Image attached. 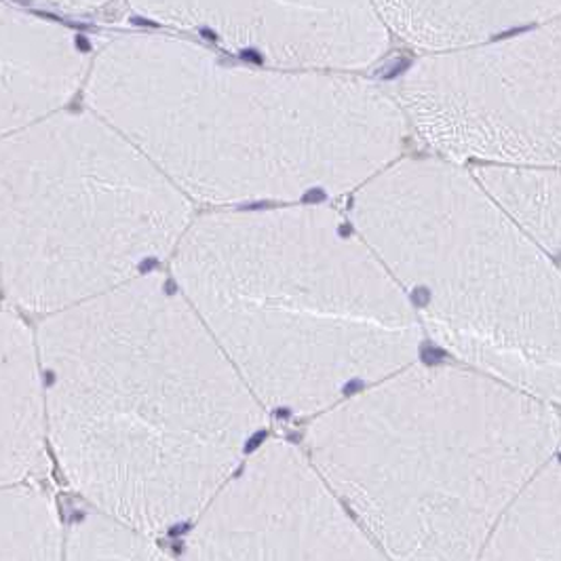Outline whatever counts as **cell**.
Masks as SVG:
<instances>
[{
	"mask_svg": "<svg viewBox=\"0 0 561 561\" xmlns=\"http://www.w3.org/2000/svg\"><path fill=\"white\" fill-rule=\"evenodd\" d=\"M36 342L64 478L150 538L197 519L268 419L161 271L47 317Z\"/></svg>",
	"mask_w": 561,
	"mask_h": 561,
	"instance_id": "cell-1",
	"label": "cell"
},
{
	"mask_svg": "<svg viewBox=\"0 0 561 561\" xmlns=\"http://www.w3.org/2000/svg\"><path fill=\"white\" fill-rule=\"evenodd\" d=\"M84 95L195 201L355 195L394 165L410 123L348 75L289 72L165 34H125L93 59Z\"/></svg>",
	"mask_w": 561,
	"mask_h": 561,
	"instance_id": "cell-2",
	"label": "cell"
},
{
	"mask_svg": "<svg viewBox=\"0 0 561 561\" xmlns=\"http://www.w3.org/2000/svg\"><path fill=\"white\" fill-rule=\"evenodd\" d=\"M171 271L266 412L317 419L419 362L408 298L328 203L203 216Z\"/></svg>",
	"mask_w": 561,
	"mask_h": 561,
	"instance_id": "cell-3",
	"label": "cell"
},
{
	"mask_svg": "<svg viewBox=\"0 0 561 561\" xmlns=\"http://www.w3.org/2000/svg\"><path fill=\"white\" fill-rule=\"evenodd\" d=\"M560 444L553 405L462 365H410L307 431L310 462L391 561H478Z\"/></svg>",
	"mask_w": 561,
	"mask_h": 561,
	"instance_id": "cell-4",
	"label": "cell"
},
{
	"mask_svg": "<svg viewBox=\"0 0 561 561\" xmlns=\"http://www.w3.org/2000/svg\"><path fill=\"white\" fill-rule=\"evenodd\" d=\"M369 250L462 367L561 405V271L471 169L408 159L353 195Z\"/></svg>",
	"mask_w": 561,
	"mask_h": 561,
	"instance_id": "cell-5",
	"label": "cell"
},
{
	"mask_svg": "<svg viewBox=\"0 0 561 561\" xmlns=\"http://www.w3.org/2000/svg\"><path fill=\"white\" fill-rule=\"evenodd\" d=\"M2 289L51 317L159 273L193 203L111 123L59 113L2 138Z\"/></svg>",
	"mask_w": 561,
	"mask_h": 561,
	"instance_id": "cell-6",
	"label": "cell"
},
{
	"mask_svg": "<svg viewBox=\"0 0 561 561\" xmlns=\"http://www.w3.org/2000/svg\"><path fill=\"white\" fill-rule=\"evenodd\" d=\"M393 98L444 161L561 173V15L478 49L424 56Z\"/></svg>",
	"mask_w": 561,
	"mask_h": 561,
	"instance_id": "cell-7",
	"label": "cell"
},
{
	"mask_svg": "<svg viewBox=\"0 0 561 561\" xmlns=\"http://www.w3.org/2000/svg\"><path fill=\"white\" fill-rule=\"evenodd\" d=\"M182 561H391L307 451L271 439L195 519Z\"/></svg>",
	"mask_w": 561,
	"mask_h": 561,
	"instance_id": "cell-8",
	"label": "cell"
},
{
	"mask_svg": "<svg viewBox=\"0 0 561 561\" xmlns=\"http://www.w3.org/2000/svg\"><path fill=\"white\" fill-rule=\"evenodd\" d=\"M131 11L275 70H359L387 54L376 2H134Z\"/></svg>",
	"mask_w": 561,
	"mask_h": 561,
	"instance_id": "cell-9",
	"label": "cell"
},
{
	"mask_svg": "<svg viewBox=\"0 0 561 561\" xmlns=\"http://www.w3.org/2000/svg\"><path fill=\"white\" fill-rule=\"evenodd\" d=\"M2 138L59 114L87 84L89 49L64 26L2 2L0 11Z\"/></svg>",
	"mask_w": 561,
	"mask_h": 561,
	"instance_id": "cell-10",
	"label": "cell"
},
{
	"mask_svg": "<svg viewBox=\"0 0 561 561\" xmlns=\"http://www.w3.org/2000/svg\"><path fill=\"white\" fill-rule=\"evenodd\" d=\"M0 319V479L9 488L47 478L51 442L38 342L9 302Z\"/></svg>",
	"mask_w": 561,
	"mask_h": 561,
	"instance_id": "cell-11",
	"label": "cell"
},
{
	"mask_svg": "<svg viewBox=\"0 0 561 561\" xmlns=\"http://www.w3.org/2000/svg\"><path fill=\"white\" fill-rule=\"evenodd\" d=\"M387 28L408 45L446 56L490 45L511 30L561 15V2H376Z\"/></svg>",
	"mask_w": 561,
	"mask_h": 561,
	"instance_id": "cell-12",
	"label": "cell"
},
{
	"mask_svg": "<svg viewBox=\"0 0 561 561\" xmlns=\"http://www.w3.org/2000/svg\"><path fill=\"white\" fill-rule=\"evenodd\" d=\"M478 561H561V460L508 508Z\"/></svg>",
	"mask_w": 561,
	"mask_h": 561,
	"instance_id": "cell-13",
	"label": "cell"
},
{
	"mask_svg": "<svg viewBox=\"0 0 561 561\" xmlns=\"http://www.w3.org/2000/svg\"><path fill=\"white\" fill-rule=\"evenodd\" d=\"M471 171L561 271V173L494 168Z\"/></svg>",
	"mask_w": 561,
	"mask_h": 561,
	"instance_id": "cell-14",
	"label": "cell"
},
{
	"mask_svg": "<svg viewBox=\"0 0 561 561\" xmlns=\"http://www.w3.org/2000/svg\"><path fill=\"white\" fill-rule=\"evenodd\" d=\"M66 549L56 501L41 481L2 488V561H66Z\"/></svg>",
	"mask_w": 561,
	"mask_h": 561,
	"instance_id": "cell-15",
	"label": "cell"
},
{
	"mask_svg": "<svg viewBox=\"0 0 561 561\" xmlns=\"http://www.w3.org/2000/svg\"><path fill=\"white\" fill-rule=\"evenodd\" d=\"M66 542V561H175L154 538L129 530L100 513L79 519Z\"/></svg>",
	"mask_w": 561,
	"mask_h": 561,
	"instance_id": "cell-16",
	"label": "cell"
}]
</instances>
